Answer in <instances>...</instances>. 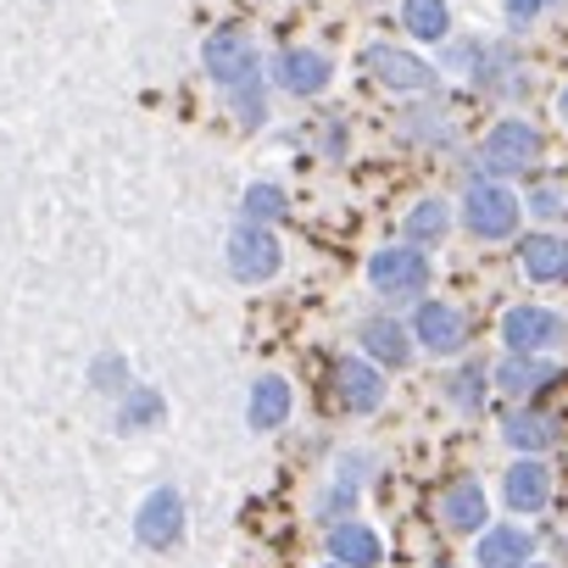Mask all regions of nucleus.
Segmentation results:
<instances>
[{"label": "nucleus", "mask_w": 568, "mask_h": 568, "mask_svg": "<svg viewBox=\"0 0 568 568\" xmlns=\"http://www.w3.org/2000/svg\"><path fill=\"white\" fill-rule=\"evenodd\" d=\"M518 212H524L518 195L501 184H468V195H463V223L479 240H507L518 229Z\"/></svg>", "instance_id": "1"}, {"label": "nucleus", "mask_w": 568, "mask_h": 568, "mask_svg": "<svg viewBox=\"0 0 568 568\" xmlns=\"http://www.w3.org/2000/svg\"><path fill=\"white\" fill-rule=\"evenodd\" d=\"M201 62H206L212 84H223V90H234V84H251V79H256V45H251L240 29L212 34V40H206V51H201Z\"/></svg>", "instance_id": "2"}, {"label": "nucleus", "mask_w": 568, "mask_h": 568, "mask_svg": "<svg viewBox=\"0 0 568 568\" xmlns=\"http://www.w3.org/2000/svg\"><path fill=\"white\" fill-rule=\"evenodd\" d=\"M229 267H234V278H245V284L273 278V273H278V240H273L267 229H256V223H240L234 240H229Z\"/></svg>", "instance_id": "3"}, {"label": "nucleus", "mask_w": 568, "mask_h": 568, "mask_svg": "<svg viewBox=\"0 0 568 568\" xmlns=\"http://www.w3.org/2000/svg\"><path fill=\"white\" fill-rule=\"evenodd\" d=\"M368 278L379 284L385 296H418L424 284H429V262H424V251L396 245V251H379V256L368 262Z\"/></svg>", "instance_id": "4"}, {"label": "nucleus", "mask_w": 568, "mask_h": 568, "mask_svg": "<svg viewBox=\"0 0 568 568\" xmlns=\"http://www.w3.org/2000/svg\"><path fill=\"white\" fill-rule=\"evenodd\" d=\"M535 156H540V134H535L524 118L496 123L490 140H485V168H496V173H518V168H529Z\"/></svg>", "instance_id": "5"}, {"label": "nucleus", "mask_w": 568, "mask_h": 568, "mask_svg": "<svg viewBox=\"0 0 568 568\" xmlns=\"http://www.w3.org/2000/svg\"><path fill=\"white\" fill-rule=\"evenodd\" d=\"M501 341L513 346V352H546V346H557L562 341V318L557 313H546V307H513L507 318H501Z\"/></svg>", "instance_id": "6"}, {"label": "nucleus", "mask_w": 568, "mask_h": 568, "mask_svg": "<svg viewBox=\"0 0 568 568\" xmlns=\"http://www.w3.org/2000/svg\"><path fill=\"white\" fill-rule=\"evenodd\" d=\"M413 335H418L435 357H452V352L468 346V324H463V313L446 307V302H424L418 318H413Z\"/></svg>", "instance_id": "7"}, {"label": "nucleus", "mask_w": 568, "mask_h": 568, "mask_svg": "<svg viewBox=\"0 0 568 568\" xmlns=\"http://www.w3.org/2000/svg\"><path fill=\"white\" fill-rule=\"evenodd\" d=\"M134 529H140V540L145 546H173L179 540V529H184V501H179V490H151L145 496V507H140V518H134Z\"/></svg>", "instance_id": "8"}, {"label": "nucleus", "mask_w": 568, "mask_h": 568, "mask_svg": "<svg viewBox=\"0 0 568 568\" xmlns=\"http://www.w3.org/2000/svg\"><path fill=\"white\" fill-rule=\"evenodd\" d=\"M529 557H535V535L518 529V524H496V529H485L479 546H474V562H479V568H518V562H529Z\"/></svg>", "instance_id": "9"}, {"label": "nucleus", "mask_w": 568, "mask_h": 568, "mask_svg": "<svg viewBox=\"0 0 568 568\" xmlns=\"http://www.w3.org/2000/svg\"><path fill=\"white\" fill-rule=\"evenodd\" d=\"M501 490H507V507L513 513H540L551 501V468L535 463V457H524V463L507 468V485Z\"/></svg>", "instance_id": "10"}, {"label": "nucleus", "mask_w": 568, "mask_h": 568, "mask_svg": "<svg viewBox=\"0 0 568 568\" xmlns=\"http://www.w3.org/2000/svg\"><path fill=\"white\" fill-rule=\"evenodd\" d=\"M335 390H341V402H346L352 413H374V407L385 402V379H379L368 363H357V357H341V363H335Z\"/></svg>", "instance_id": "11"}, {"label": "nucleus", "mask_w": 568, "mask_h": 568, "mask_svg": "<svg viewBox=\"0 0 568 568\" xmlns=\"http://www.w3.org/2000/svg\"><path fill=\"white\" fill-rule=\"evenodd\" d=\"M368 73L385 84V90H429V62H418V57H407V51H368Z\"/></svg>", "instance_id": "12"}, {"label": "nucleus", "mask_w": 568, "mask_h": 568, "mask_svg": "<svg viewBox=\"0 0 568 568\" xmlns=\"http://www.w3.org/2000/svg\"><path fill=\"white\" fill-rule=\"evenodd\" d=\"M273 73H278V84L291 95H318L329 84V57H318V51H284L273 62Z\"/></svg>", "instance_id": "13"}, {"label": "nucleus", "mask_w": 568, "mask_h": 568, "mask_svg": "<svg viewBox=\"0 0 568 568\" xmlns=\"http://www.w3.org/2000/svg\"><path fill=\"white\" fill-rule=\"evenodd\" d=\"M440 518H446V529H457V535L485 529V490H479V479H457V485L440 496Z\"/></svg>", "instance_id": "14"}, {"label": "nucleus", "mask_w": 568, "mask_h": 568, "mask_svg": "<svg viewBox=\"0 0 568 568\" xmlns=\"http://www.w3.org/2000/svg\"><path fill=\"white\" fill-rule=\"evenodd\" d=\"M524 273H529L535 284L568 278V240H557V234H529V240H524Z\"/></svg>", "instance_id": "15"}, {"label": "nucleus", "mask_w": 568, "mask_h": 568, "mask_svg": "<svg viewBox=\"0 0 568 568\" xmlns=\"http://www.w3.org/2000/svg\"><path fill=\"white\" fill-rule=\"evenodd\" d=\"M329 557L346 562V568H374L379 562V535L368 524H341V529H329Z\"/></svg>", "instance_id": "16"}, {"label": "nucleus", "mask_w": 568, "mask_h": 568, "mask_svg": "<svg viewBox=\"0 0 568 568\" xmlns=\"http://www.w3.org/2000/svg\"><path fill=\"white\" fill-rule=\"evenodd\" d=\"M557 379V368L551 363H535L529 352H513L501 368H496V385L507 390V396H535L540 385H551Z\"/></svg>", "instance_id": "17"}, {"label": "nucleus", "mask_w": 568, "mask_h": 568, "mask_svg": "<svg viewBox=\"0 0 568 568\" xmlns=\"http://www.w3.org/2000/svg\"><path fill=\"white\" fill-rule=\"evenodd\" d=\"M291 418V385L284 379H256L251 385V429H278Z\"/></svg>", "instance_id": "18"}, {"label": "nucleus", "mask_w": 568, "mask_h": 568, "mask_svg": "<svg viewBox=\"0 0 568 568\" xmlns=\"http://www.w3.org/2000/svg\"><path fill=\"white\" fill-rule=\"evenodd\" d=\"M363 346L385 363V368H402L407 357H413V346H407V329L402 324H385V318H374V324H363Z\"/></svg>", "instance_id": "19"}, {"label": "nucleus", "mask_w": 568, "mask_h": 568, "mask_svg": "<svg viewBox=\"0 0 568 568\" xmlns=\"http://www.w3.org/2000/svg\"><path fill=\"white\" fill-rule=\"evenodd\" d=\"M402 23H407L418 40H446L452 12H446V0H407V7H402Z\"/></svg>", "instance_id": "20"}, {"label": "nucleus", "mask_w": 568, "mask_h": 568, "mask_svg": "<svg viewBox=\"0 0 568 568\" xmlns=\"http://www.w3.org/2000/svg\"><path fill=\"white\" fill-rule=\"evenodd\" d=\"M501 435H507L518 452H540V446H551V418H540V413H507Z\"/></svg>", "instance_id": "21"}, {"label": "nucleus", "mask_w": 568, "mask_h": 568, "mask_svg": "<svg viewBox=\"0 0 568 568\" xmlns=\"http://www.w3.org/2000/svg\"><path fill=\"white\" fill-rule=\"evenodd\" d=\"M407 234H413V240H440V234H446V201H435V195L418 201V206L407 212Z\"/></svg>", "instance_id": "22"}, {"label": "nucleus", "mask_w": 568, "mask_h": 568, "mask_svg": "<svg viewBox=\"0 0 568 568\" xmlns=\"http://www.w3.org/2000/svg\"><path fill=\"white\" fill-rule=\"evenodd\" d=\"M151 418H162V396L156 390H129V402L118 407V429H145Z\"/></svg>", "instance_id": "23"}, {"label": "nucleus", "mask_w": 568, "mask_h": 568, "mask_svg": "<svg viewBox=\"0 0 568 568\" xmlns=\"http://www.w3.org/2000/svg\"><path fill=\"white\" fill-rule=\"evenodd\" d=\"M245 212H251V223H256V217H284V190L256 184V190L245 195Z\"/></svg>", "instance_id": "24"}, {"label": "nucleus", "mask_w": 568, "mask_h": 568, "mask_svg": "<svg viewBox=\"0 0 568 568\" xmlns=\"http://www.w3.org/2000/svg\"><path fill=\"white\" fill-rule=\"evenodd\" d=\"M479 396H485V368L474 363V368H463V374L452 379V402H457V407H479Z\"/></svg>", "instance_id": "25"}, {"label": "nucleus", "mask_w": 568, "mask_h": 568, "mask_svg": "<svg viewBox=\"0 0 568 568\" xmlns=\"http://www.w3.org/2000/svg\"><path fill=\"white\" fill-rule=\"evenodd\" d=\"M562 206H568V201H562L557 184H540V190L529 195V212H535V217H562Z\"/></svg>", "instance_id": "26"}, {"label": "nucleus", "mask_w": 568, "mask_h": 568, "mask_svg": "<svg viewBox=\"0 0 568 568\" xmlns=\"http://www.w3.org/2000/svg\"><path fill=\"white\" fill-rule=\"evenodd\" d=\"M546 7H551V0H507V18H513V23H529V18H540Z\"/></svg>", "instance_id": "27"}, {"label": "nucleus", "mask_w": 568, "mask_h": 568, "mask_svg": "<svg viewBox=\"0 0 568 568\" xmlns=\"http://www.w3.org/2000/svg\"><path fill=\"white\" fill-rule=\"evenodd\" d=\"M557 112H562V118H568V84H562V95H557Z\"/></svg>", "instance_id": "28"}, {"label": "nucleus", "mask_w": 568, "mask_h": 568, "mask_svg": "<svg viewBox=\"0 0 568 568\" xmlns=\"http://www.w3.org/2000/svg\"><path fill=\"white\" fill-rule=\"evenodd\" d=\"M329 568H346V562H329Z\"/></svg>", "instance_id": "29"}, {"label": "nucleus", "mask_w": 568, "mask_h": 568, "mask_svg": "<svg viewBox=\"0 0 568 568\" xmlns=\"http://www.w3.org/2000/svg\"><path fill=\"white\" fill-rule=\"evenodd\" d=\"M529 568H546V562H529Z\"/></svg>", "instance_id": "30"}]
</instances>
